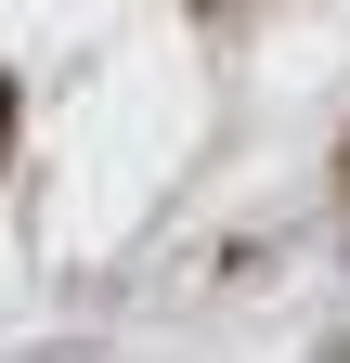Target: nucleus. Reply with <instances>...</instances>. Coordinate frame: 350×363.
I'll return each instance as SVG.
<instances>
[{
    "label": "nucleus",
    "mask_w": 350,
    "mask_h": 363,
    "mask_svg": "<svg viewBox=\"0 0 350 363\" xmlns=\"http://www.w3.org/2000/svg\"><path fill=\"white\" fill-rule=\"evenodd\" d=\"M0 143H13V78H0Z\"/></svg>",
    "instance_id": "1"
}]
</instances>
